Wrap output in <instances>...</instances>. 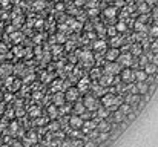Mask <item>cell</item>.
Masks as SVG:
<instances>
[{
    "instance_id": "6da1fadb",
    "label": "cell",
    "mask_w": 158,
    "mask_h": 147,
    "mask_svg": "<svg viewBox=\"0 0 158 147\" xmlns=\"http://www.w3.org/2000/svg\"><path fill=\"white\" fill-rule=\"evenodd\" d=\"M101 104L109 109V107H112L115 104H121V100H120V97L114 95V94H105L101 98Z\"/></svg>"
},
{
    "instance_id": "7a4b0ae2",
    "label": "cell",
    "mask_w": 158,
    "mask_h": 147,
    "mask_svg": "<svg viewBox=\"0 0 158 147\" xmlns=\"http://www.w3.org/2000/svg\"><path fill=\"white\" fill-rule=\"evenodd\" d=\"M83 104H85V107H86V110H97V109L100 107V103L97 101V98L94 97V95H88L83 100Z\"/></svg>"
},
{
    "instance_id": "3957f363",
    "label": "cell",
    "mask_w": 158,
    "mask_h": 147,
    "mask_svg": "<svg viewBox=\"0 0 158 147\" xmlns=\"http://www.w3.org/2000/svg\"><path fill=\"white\" fill-rule=\"evenodd\" d=\"M120 72H121V66L115 61H109L105 66V70H103V74H111V75H117Z\"/></svg>"
},
{
    "instance_id": "277c9868",
    "label": "cell",
    "mask_w": 158,
    "mask_h": 147,
    "mask_svg": "<svg viewBox=\"0 0 158 147\" xmlns=\"http://www.w3.org/2000/svg\"><path fill=\"white\" fill-rule=\"evenodd\" d=\"M78 97H80V90L77 88H68V90L64 92V100H68V101H77L78 100Z\"/></svg>"
},
{
    "instance_id": "5b68a950",
    "label": "cell",
    "mask_w": 158,
    "mask_h": 147,
    "mask_svg": "<svg viewBox=\"0 0 158 147\" xmlns=\"http://www.w3.org/2000/svg\"><path fill=\"white\" fill-rule=\"evenodd\" d=\"M120 78H121L124 83H130L132 80H135V78H134V70L130 69V68L121 69V72H120Z\"/></svg>"
},
{
    "instance_id": "8992f818",
    "label": "cell",
    "mask_w": 158,
    "mask_h": 147,
    "mask_svg": "<svg viewBox=\"0 0 158 147\" xmlns=\"http://www.w3.org/2000/svg\"><path fill=\"white\" fill-rule=\"evenodd\" d=\"M83 121L85 119L81 118V115H77V113H75V115H72L69 118V126L72 127V129H81V126H83Z\"/></svg>"
},
{
    "instance_id": "52a82bcc",
    "label": "cell",
    "mask_w": 158,
    "mask_h": 147,
    "mask_svg": "<svg viewBox=\"0 0 158 147\" xmlns=\"http://www.w3.org/2000/svg\"><path fill=\"white\" fill-rule=\"evenodd\" d=\"M118 64L123 68H130V63H132V54H120L118 55Z\"/></svg>"
},
{
    "instance_id": "ba28073f",
    "label": "cell",
    "mask_w": 158,
    "mask_h": 147,
    "mask_svg": "<svg viewBox=\"0 0 158 147\" xmlns=\"http://www.w3.org/2000/svg\"><path fill=\"white\" fill-rule=\"evenodd\" d=\"M118 55H120V48H112L105 54V58L107 60V61H115V60L118 58Z\"/></svg>"
},
{
    "instance_id": "9c48e42d",
    "label": "cell",
    "mask_w": 158,
    "mask_h": 147,
    "mask_svg": "<svg viewBox=\"0 0 158 147\" xmlns=\"http://www.w3.org/2000/svg\"><path fill=\"white\" fill-rule=\"evenodd\" d=\"M91 88V80H89V77H83L80 81H78V84H77V89L80 90V94L81 92H86Z\"/></svg>"
},
{
    "instance_id": "30bf717a",
    "label": "cell",
    "mask_w": 158,
    "mask_h": 147,
    "mask_svg": "<svg viewBox=\"0 0 158 147\" xmlns=\"http://www.w3.org/2000/svg\"><path fill=\"white\" fill-rule=\"evenodd\" d=\"M97 123L98 121H92V119H88V121H83V126H81V130L85 133H89L91 130H94L97 127Z\"/></svg>"
},
{
    "instance_id": "8fae6325",
    "label": "cell",
    "mask_w": 158,
    "mask_h": 147,
    "mask_svg": "<svg viewBox=\"0 0 158 147\" xmlns=\"http://www.w3.org/2000/svg\"><path fill=\"white\" fill-rule=\"evenodd\" d=\"M144 72L148 74L149 77H154V75L158 72V66L150 61V63H148V64H146V66H144Z\"/></svg>"
},
{
    "instance_id": "7c38bea8",
    "label": "cell",
    "mask_w": 158,
    "mask_h": 147,
    "mask_svg": "<svg viewBox=\"0 0 158 147\" xmlns=\"http://www.w3.org/2000/svg\"><path fill=\"white\" fill-rule=\"evenodd\" d=\"M97 129H98V132H109V130H111V124H109L106 119H98Z\"/></svg>"
},
{
    "instance_id": "4fadbf2b",
    "label": "cell",
    "mask_w": 158,
    "mask_h": 147,
    "mask_svg": "<svg viewBox=\"0 0 158 147\" xmlns=\"http://www.w3.org/2000/svg\"><path fill=\"white\" fill-rule=\"evenodd\" d=\"M94 115L98 118V119H106V118L109 117V110H107V107L103 106V107H98V109H97V112L94 113Z\"/></svg>"
},
{
    "instance_id": "5bb4252c",
    "label": "cell",
    "mask_w": 158,
    "mask_h": 147,
    "mask_svg": "<svg viewBox=\"0 0 158 147\" xmlns=\"http://www.w3.org/2000/svg\"><path fill=\"white\" fill-rule=\"evenodd\" d=\"M135 86H137V89H138V94H141V95H146L149 92V84L146 83V81H138Z\"/></svg>"
},
{
    "instance_id": "9a60e30c",
    "label": "cell",
    "mask_w": 158,
    "mask_h": 147,
    "mask_svg": "<svg viewBox=\"0 0 158 147\" xmlns=\"http://www.w3.org/2000/svg\"><path fill=\"white\" fill-rule=\"evenodd\" d=\"M134 78L137 81H146V80H148V74L144 72V69L143 70H141V69L134 70Z\"/></svg>"
},
{
    "instance_id": "2e32d148",
    "label": "cell",
    "mask_w": 158,
    "mask_h": 147,
    "mask_svg": "<svg viewBox=\"0 0 158 147\" xmlns=\"http://www.w3.org/2000/svg\"><path fill=\"white\" fill-rule=\"evenodd\" d=\"M54 104H55L57 107L64 104V95L62 94V92H55V97H54Z\"/></svg>"
},
{
    "instance_id": "e0dca14e",
    "label": "cell",
    "mask_w": 158,
    "mask_h": 147,
    "mask_svg": "<svg viewBox=\"0 0 158 147\" xmlns=\"http://www.w3.org/2000/svg\"><path fill=\"white\" fill-rule=\"evenodd\" d=\"M74 110H75V113H77V115H81V113L86 110V107H85L83 103H80V101L77 100V101H74Z\"/></svg>"
},
{
    "instance_id": "ac0fdd59",
    "label": "cell",
    "mask_w": 158,
    "mask_h": 147,
    "mask_svg": "<svg viewBox=\"0 0 158 147\" xmlns=\"http://www.w3.org/2000/svg\"><path fill=\"white\" fill-rule=\"evenodd\" d=\"M140 95L138 94H132V95H129L126 97V100H124V103H128V104H137V103L140 101Z\"/></svg>"
},
{
    "instance_id": "d6986e66",
    "label": "cell",
    "mask_w": 158,
    "mask_h": 147,
    "mask_svg": "<svg viewBox=\"0 0 158 147\" xmlns=\"http://www.w3.org/2000/svg\"><path fill=\"white\" fill-rule=\"evenodd\" d=\"M117 12H118V11H117V8H106L105 9V17H107V19H115L117 17Z\"/></svg>"
},
{
    "instance_id": "ffe728a7",
    "label": "cell",
    "mask_w": 158,
    "mask_h": 147,
    "mask_svg": "<svg viewBox=\"0 0 158 147\" xmlns=\"http://www.w3.org/2000/svg\"><path fill=\"white\" fill-rule=\"evenodd\" d=\"M141 45L140 43H135V45H132V49H130V52H132V55H135V57H140L141 55Z\"/></svg>"
},
{
    "instance_id": "44dd1931",
    "label": "cell",
    "mask_w": 158,
    "mask_h": 147,
    "mask_svg": "<svg viewBox=\"0 0 158 147\" xmlns=\"http://www.w3.org/2000/svg\"><path fill=\"white\" fill-rule=\"evenodd\" d=\"M48 115H49L51 119H54V118L58 115V112H57V106H55V104H52V106L48 107Z\"/></svg>"
},
{
    "instance_id": "7402d4cb",
    "label": "cell",
    "mask_w": 158,
    "mask_h": 147,
    "mask_svg": "<svg viewBox=\"0 0 158 147\" xmlns=\"http://www.w3.org/2000/svg\"><path fill=\"white\" fill-rule=\"evenodd\" d=\"M138 11H140V12L141 14H149V11H150V6H149V5L148 3H140L138 5Z\"/></svg>"
},
{
    "instance_id": "603a6c76",
    "label": "cell",
    "mask_w": 158,
    "mask_h": 147,
    "mask_svg": "<svg viewBox=\"0 0 158 147\" xmlns=\"http://www.w3.org/2000/svg\"><path fill=\"white\" fill-rule=\"evenodd\" d=\"M118 110H121L124 115H129V113H130V104H128V103H121Z\"/></svg>"
},
{
    "instance_id": "cb8c5ba5",
    "label": "cell",
    "mask_w": 158,
    "mask_h": 147,
    "mask_svg": "<svg viewBox=\"0 0 158 147\" xmlns=\"http://www.w3.org/2000/svg\"><path fill=\"white\" fill-rule=\"evenodd\" d=\"M121 39H120V37H117V35H114L112 39H111V45H112V48H120L121 46Z\"/></svg>"
},
{
    "instance_id": "d4e9b609",
    "label": "cell",
    "mask_w": 158,
    "mask_h": 147,
    "mask_svg": "<svg viewBox=\"0 0 158 147\" xmlns=\"http://www.w3.org/2000/svg\"><path fill=\"white\" fill-rule=\"evenodd\" d=\"M94 49H97V51H103V49H106V41L105 40H98L94 43Z\"/></svg>"
},
{
    "instance_id": "484cf974",
    "label": "cell",
    "mask_w": 158,
    "mask_h": 147,
    "mask_svg": "<svg viewBox=\"0 0 158 147\" xmlns=\"http://www.w3.org/2000/svg\"><path fill=\"white\" fill-rule=\"evenodd\" d=\"M124 117H126V115H124L121 110H117L115 113H114V118H115V121H118V123H123L124 121Z\"/></svg>"
},
{
    "instance_id": "4316f807",
    "label": "cell",
    "mask_w": 158,
    "mask_h": 147,
    "mask_svg": "<svg viewBox=\"0 0 158 147\" xmlns=\"http://www.w3.org/2000/svg\"><path fill=\"white\" fill-rule=\"evenodd\" d=\"M115 28H117V32H124L128 29V25L124 23V21H118V23L115 25Z\"/></svg>"
},
{
    "instance_id": "83f0119b",
    "label": "cell",
    "mask_w": 158,
    "mask_h": 147,
    "mask_svg": "<svg viewBox=\"0 0 158 147\" xmlns=\"http://www.w3.org/2000/svg\"><path fill=\"white\" fill-rule=\"evenodd\" d=\"M78 54H80V52H78ZM80 55H81V58H83L85 61H89V60H92V58H94V57H92V52H89V51H85V52H81Z\"/></svg>"
},
{
    "instance_id": "f1b7e54d",
    "label": "cell",
    "mask_w": 158,
    "mask_h": 147,
    "mask_svg": "<svg viewBox=\"0 0 158 147\" xmlns=\"http://www.w3.org/2000/svg\"><path fill=\"white\" fill-rule=\"evenodd\" d=\"M63 84V81H54V83H52V92H60V90H62V88H60V86H62Z\"/></svg>"
},
{
    "instance_id": "f546056e",
    "label": "cell",
    "mask_w": 158,
    "mask_h": 147,
    "mask_svg": "<svg viewBox=\"0 0 158 147\" xmlns=\"http://www.w3.org/2000/svg\"><path fill=\"white\" fill-rule=\"evenodd\" d=\"M149 35L154 39V37H158V26L157 25H154V26H150L149 28Z\"/></svg>"
},
{
    "instance_id": "4dcf8cb0",
    "label": "cell",
    "mask_w": 158,
    "mask_h": 147,
    "mask_svg": "<svg viewBox=\"0 0 158 147\" xmlns=\"http://www.w3.org/2000/svg\"><path fill=\"white\" fill-rule=\"evenodd\" d=\"M100 75H101L100 68H94V70H91V77H92V78H97V80H98Z\"/></svg>"
},
{
    "instance_id": "1f68e13d",
    "label": "cell",
    "mask_w": 158,
    "mask_h": 147,
    "mask_svg": "<svg viewBox=\"0 0 158 147\" xmlns=\"http://www.w3.org/2000/svg\"><path fill=\"white\" fill-rule=\"evenodd\" d=\"M148 28H146L144 23H141V21H135V31L140 32V31H146Z\"/></svg>"
},
{
    "instance_id": "d6a6232c",
    "label": "cell",
    "mask_w": 158,
    "mask_h": 147,
    "mask_svg": "<svg viewBox=\"0 0 158 147\" xmlns=\"http://www.w3.org/2000/svg\"><path fill=\"white\" fill-rule=\"evenodd\" d=\"M148 61H149V60H148L146 55H140V58H138V64H140V66H146Z\"/></svg>"
},
{
    "instance_id": "836d02e7",
    "label": "cell",
    "mask_w": 158,
    "mask_h": 147,
    "mask_svg": "<svg viewBox=\"0 0 158 147\" xmlns=\"http://www.w3.org/2000/svg\"><path fill=\"white\" fill-rule=\"evenodd\" d=\"M29 113H31V117H39L40 115V109L39 107H31Z\"/></svg>"
},
{
    "instance_id": "e575fe53",
    "label": "cell",
    "mask_w": 158,
    "mask_h": 147,
    "mask_svg": "<svg viewBox=\"0 0 158 147\" xmlns=\"http://www.w3.org/2000/svg\"><path fill=\"white\" fill-rule=\"evenodd\" d=\"M150 49H152V52H158V40H155V41H152L150 43Z\"/></svg>"
},
{
    "instance_id": "d590c367",
    "label": "cell",
    "mask_w": 158,
    "mask_h": 147,
    "mask_svg": "<svg viewBox=\"0 0 158 147\" xmlns=\"http://www.w3.org/2000/svg\"><path fill=\"white\" fill-rule=\"evenodd\" d=\"M141 48H144V49H149V48H150V41H149L148 39H146V37L143 39V43H141Z\"/></svg>"
},
{
    "instance_id": "8d00e7d4",
    "label": "cell",
    "mask_w": 158,
    "mask_h": 147,
    "mask_svg": "<svg viewBox=\"0 0 158 147\" xmlns=\"http://www.w3.org/2000/svg\"><path fill=\"white\" fill-rule=\"evenodd\" d=\"M107 34L111 35V37H114V35H117V28H115V26H111V28L107 29Z\"/></svg>"
},
{
    "instance_id": "74e56055",
    "label": "cell",
    "mask_w": 158,
    "mask_h": 147,
    "mask_svg": "<svg viewBox=\"0 0 158 147\" xmlns=\"http://www.w3.org/2000/svg\"><path fill=\"white\" fill-rule=\"evenodd\" d=\"M121 6H124L123 0H115V8H121Z\"/></svg>"
},
{
    "instance_id": "f35d334b",
    "label": "cell",
    "mask_w": 158,
    "mask_h": 147,
    "mask_svg": "<svg viewBox=\"0 0 158 147\" xmlns=\"http://www.w3.org/2000/svg\"><path fill=\"white\" fill-rule=\"evenodd\" d=\"M152 63L158 66V52H157V54H154V57H152Z\"/></svg>"
},
{
    "instance_id": "ab89813d",
    "label": "cell",
    "mask_w": 158,
    "mask_h": 147,
    "mask_svg": "<svg viewBox=\"0 0 158 147\" xmlns=\"http://www.w3.org/2000/svg\"><path fill=\"white\" fill-rule=\"evenodd\" d=\"M17 127H19L17 123H12V124H11V129H12V132H15V130H17Z\"/></svg>"
},
{
    "instance_id": "60d3db41",
    "label": "cell",
    "mask_w": 158,
    "mask_h": 147,
    "mask_svg": "<svg viewBox=\"0 0 158 147\" xmlns=\"http://www.w3.org/2000/svg\"><path fill=\"white\" fill-rule=\"evenodd\" d=\"M146 3H148L149 6H152V5H155V3H157V0H148V2H146Z\"/></svg>"
},
{
    "instance_id": "b9f144b4",
    "label": "cell",
    "mask_w": 158,
    "mask_h": 147,
    "mask_svg": "<svg viewBox=\"0 0 158 147\" xmlns=\"http://www.w3.org/2000/svg\"><path fill=\"white\" fill-rule=\"evenodd\" d=\"M89 14H91V15H95V14H97V9H91Z\"/></svg>"
},
{
    "instance_id": "7bdbcfd3",
    "label": "cell",
    "mask_w": 158,
    "mask_h": 147,
    "mask_svg": "<svg viewBox=\"0 0 158 147\" xmlns=\"http://www.w3.org/2000/svg\"><path fill=\"white\" fill-rule=\"evenodd\" d=\"M0 74H2V69H0Z\"/></svg>"
}]
</instances>
